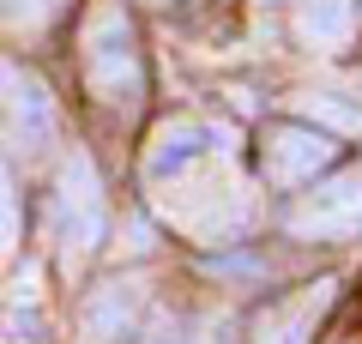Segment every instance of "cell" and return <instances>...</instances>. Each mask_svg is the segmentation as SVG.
Returning <instances> with one entry per match:
<instances>
[{"instance_id":"obj_1","label":"cell","mask_w":362,"mask_h":344,"mask_svg":"<svg viewBox=\"0 0 362 344\" xmlns=\"http://www.w3.org/2000/svg\"><path fill=\"white\" fill-rule=\"evenodd\" d=\"M85 85L109 109H133L145 97V61H139V42H133V25L121 18V6H97L85 25Z\"/></svg>"},{"instance_id":"obj_2","label":"cell","mask_w":362,"mask_h":344,"mask_svg":"<svg viewBox=\"0 0 362 344\" xmlns=\"http://www.w3.org/2000/svg\"><path fill=\"white\" fill-rule=\"evenodd\" d=\"M103 236H109L103 181H97V169H90L85 151H73L66 169H61V254H66V266L90 260Z\"/></svg>"},{"instance_id":"obj_3","label":"cell","mask_w":362,"mask_h":344,"mask_svg":"<svg viewBox=\"0 0 362 344\" xmlns=\"http://www.w3.org/2000/svg\"><path fill=\"white\" fill-rule=\"evenodd\" d=\"M284 224H290V236H308V242H350V236H362V169L326 176L314 193H302L290 205Z\"/></svg>"},{"instance_id":"obj_4","label":"cell","mask_w":362,"mask_h":344,"mask_svg":"<svg viewBox=\"0 0 362 344\" xmlns=\"http://www.w3.org/2000/svg\"><path fill=\"white\" fill-rule=\"evenodd\" d=\"M338 164V145L332 133L308 127V121H278V127L266 133V145H259V176L272 181V188H308L314 176H326V169Z\"/></svg>"},{"instance_id":"obj_5","label":"cell","mask_w":362,"mask_h":344,"mask_svg":"<svg viewBox=\"0 0 362 344\" xmlns=\"http://www.w3.org/2000/svg\"><path fill=\"white\" fill-rule=\"evenodd\" d=\"M0 109H6V133H13V145L25 157H37L42 145L54 139V103H49V91H42L37 79L13 73L6 61H0Z\"/></svg>"},{"instance_id":"obj_6","label":"cell","mask_w":362,"mask_h":344,"mask_svg":"<svg viewBox=\"0 0 362 344\" xmlns=\"http://www.w3.org/2000/svg\"><path fill=\"white\" fill-rule=\"evenodd\" d=\"M206 151H211V127H206V121H194V115H175V121H163V127L151 133L145 176H151V181H169V176H181L187 164H199Z\"/></svg>"},{"instance_id":"obj_7","label":"cell","mask_w":362,"mask_h":344,"mask_svg":"<svg viewBox=\"0 0 362 344\" xmlns=\"http://www.w3.org/2000/svg\"><path fill=\"white\" fill-rule=\"evenodd\" d=\"M326 302H332V284H314V290L290 296V302H272L254 326V344H308L314 320L326 314Z\"/></svg>"},{"instance_id":"obj_8","label":"cell","mask_w":362,"mask_h":344,"mask_svg":"<svg viewBox=\"0 0 362 344\" xmlns=\"http://www.w3.org/2000/svg\"><path fill=\"white\" fill-rule=\"evenodd\" d=\"M356 37V0H302L296 6V42L314 55H338Z\"/></svg>"},{"instance_id":"obj_9","label":"cell","mask_w":362,"mask_h":344,"mask_svg":"<svg viewBox=\"0 0 362 344\" xmlns=\"http://www.w3.org/2000/svg\"><path fill=\"white\" fill-rule=\"evenodd\" d=\"M133 308H139V290L133 284H109L85 302V344H121L133 332Z\"/></svg>"},{"instance_id":"obj_10","label":"cell","mask_w":362,"mask_h":344,"mask_svg":"<svg viewBox=\"0 0 362 344\" xmlns=\"http://www.w3.org/2000/svg\"><path fill=\"white\" fill-rule=\"evenodd\" d=\"M61 13H66V0H0V30H13V37H42Z\"/></svg>"},{"instance_id":"obj_11","label":"cell","mask_w":362,"mask_h":344,"mask_svg":"<svg viewBox=\"0 0 362 344\" xmlns=\"http://www.w3.org/2000/svg\"><path fill=\"white\" fill-rule=\"evenodd\" d=\"M296 115L320 133H356L362 127V115L344 109V103H332V97H296Z\"/></svg>"},{"instance_id":"obj_12","label":"cell","mask_w":362,"mask_h":344,"mask_svg":"<svg viewBox=\"0 0 362 344\" xmlns=\"http://www.w3.org/2000/svg\"><path fill=\"white\" fill-rule=\"evenodd\" d=\"M13 248H18V200H13L6 169H0V260H13Z\"/></svg>"},{"instance_id":"obj_13","label":"cell","mask_w":362,"mask_h":344,"mask_svg":"<svg viewBox=\"0 0 362 344\" xmlns=\"http://www.w3.org/2000/svg\"><path fill=\"white\" fill-rule=\"evenodd\" d=\"M145 248H151V229L133 224V229H127V254H145Z\"/></svg>"},{"instance_id":"obj_14","label":"cell","mask_w":362,"mask_h":344,"mask_svg":"<svg viewBox=\"0 0 362 344\" xmlns=\"http://www.w3.org/2000/svg\"><path fill=\"white\" fill-rule=\"evenodd\" d=\"M259 6H278V0H259Z\"/></svg>"}]
</instances>
